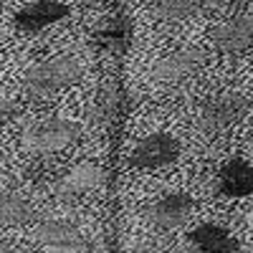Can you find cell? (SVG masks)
Returning <instances> with one entry per match:
<instances>
[{
	"mask_svg": "<svg viewBox=\"0 0 253 253\" xmlns=\"http://www.w3.org/2000/svg\"><path fill=\"white\" fill-rule=\"evenodd\" d=\"M81 63L71 56L48 58L43 63L33 66L26 76V91L31 96H51L56 91H63L81 81Z\"/></svg>",
	"mask_w": 253,
	"mask_h": 253,
	"instance_id": "6da1fadb",
	"label": "cell"
},
{
	"mask_svg": "<svg viewBox=\"0 0 253 253\" xmlns=\"http://www.w3.org/2000/svg\"><path fill=\"white\" fill-rule=\"evenodd\" d=\"M81 129L79 124L71 122V119H43L38 122L33 129L26 134V142L33 152L38 155H51V152H58V150H66L69 144H74L79 139Z\"/></svg>",
	"mask_w": 253,
	"mask_h": 253,
	"instance_id": "7a4b0ae2",
	"label": "cell"
},
{
	"mask_svg": "<svg viewBox=\"0 0 253 253\" xmlns=\"http://www.w3.org/2000/svg\"><path fill=\"white\" fill-rule=\"evenodd\" d=\"M251 101L243 94H220L215 99H210L203 104L200 109V124L205 132H223L228 126L238 124L248 114Z\"/></svg>",
	"mask_w": 253,
	"mask_h": 253,
	"instance_id": "3957f363",
	"label": "cell"
},
{
	"mask_svg": "<svg viewBox=\"0 0 253 253\" xmlns=\"http://www.w3.org/2000/svg\"><path fill=\"white\" fill-rule=\"evenodd\" d=\"M180 157V142L172 134H150L144 137L129 155V165L134 170H160V167L172 165Z\"/></svg>",
	"mask_w": 253,
	"mask_h": 253,
	"instance_id": "277c9868",
	"label": "cell"
},
{
	"mask_svg": "<svg viewBox=\"0 0 253 253\" xmlns=\"http://www.w3.org/2000/svg\"><path fill=\"white\" fill-rule=\"evenodd\" d=\"M213 46L223 53L241 56L253 46V15H236L225 20V23L215 26L210 33Z\"/></svg>",
	"mask_w": 253,
	"mask_h": 253,
	"instance_id": "5b68a950",
	"label": "cell"
},
{
	"mask_svg": "<svg viewBox=\"0 0 253 253\" xmlns=\"http://www.w3.org/2000/svg\"><path fill=\"white\" fill-rule=\"evenodd\" d=\"M203 61H205V53L200 48H180L160 58L152 69V76L165 84H177L187 76H193L203 66Z\"/></svg>",
	"mask_w": 253,
	"mask_h": 253,
	"instance_id": "8992f818",
	"label": "cell"
},
{
	"mask_svg": "<svg viewBox=\"0 0 253 253\" xmlns=\"http://www.w3.org/2000/svg\"><path fill=\"white\" fill-rule=\"evenodd\" d=\"M71 8L58 3V0H38V3H31L26 8H20L15 13V26L26 33H38L58 20L69 18Z\"/></svg>",
	"mask_w": 253,
	"mask_h": 253,
	"instance_id": "52a82bcc",
	"label": "cell"
},
{
	"mask_svg": "<svg viewBox=\"0 0 253 253\" xmlns=\"http://www.w3.org/2000/svg\"><path fill=\"white\" fill-rule=\"evenodd\" d=\"M218 193L225 198L253 195V165L241 157L228 160L218 172Z\"/></svg>",
	"mask_w": 253,
	"mask_h": 253,
	"instance_id": "ba28073f",
	"label": "cell"
},
{
	"mask_svg": "<svg viewBox=\"0 0 253 253\" xmlns=\"http://www.w3.org/2000/svg\"><path fill=\"white\" fill-rule=\"evenodd\" d=\"M38 241L46 253H81V248H84L81 233L63 220L43 223L38 228Z\"/></svg>",
	"mask_w": 253,
	"mask_h": 253,
	"instance_id": "9c48e42d",
	"label": "cell"
},
{
	"mask_svg": "<svg viewBox=\"0 0 253 253\" xmlns=\"http://www.w3.org/2000/svg\"><path fill=\"white\" fill-rule=\"evenodd\" d=\"M190 213H193V198L185 193H170L150 208V218L162 228H175L185 223Z\"/></svg>",
	"mask_w": 253,
	"mask_h": 253,
	"instance_id": "30bf717a",
	"label": "cell"
},
{
	"mask_svg": "<svg viewBox=\"0 0 253 253\" xmlns=\"http://www.w3.org/2000/svg\"><path fill=\"white\" fill-rule=\"evenodd\" d=\"M187 238L200 253H236L238 251V241L215 223H203L193 228Z\"/></svg>",
	"mask_w": 253,
	"mask_h": 253,
	"instance_id": "8fae6325",
	"label": "cell"
},
{
	"mask_svg": "<svg viewBox=\"0 0 253 253\" xmlns=\"http://www.w3.org/2000/svg\"><path fill=\"white\" fill-rule=\"evenodd\" d=\"M99 182H101V170L96 165H79L61 177L58 187L63 193H89V190L99 187Z\"/></svg>",
	"mask_w": 253,
	"mask_h": 253,
	"instance_id": "7c38bea8",
	"label": "cell"
},
{
	"mask_svg": "<svg viewBox=\"0 0 253 253\" xmlns=\"http://www.w3.org/2000/svg\"><path fill=\"white\" fill-rule=\"evenodd\" d=\"M33 218V208L18 193H0V223L23 225Z\"/></svg>",
	"mask_w": 253,
	"mask_h": 253,
	"instance_id": "4fadbf2b",
	"label": "cell"
},
{
	"mask_svg": "<svg viewBox=\"0 0 253 253\" xmlns=\"http://www.w3.org/2000/svg\"><path fill=\"white\" fill-rule=\"evenodd\" d=\"M94 41L107 51H124L126 43H129V28H126V23H122V20H114V23L99 28L94 33Z\"/></svg>",
	"mask_w": 253,
	"mask_h": 253,
	"instance_id": "5bb4252c",
	"label": "cell"
},
{
	"mask_svg": "<svg viewBox=\"0 0 253 253\" xmlns=\"http://www.w3.org/2000/svg\"><path fill=\"white\" fill-rule=\"evenodd\" d=\"M205 0H157L155 3V13L165 20H180L187 18L203 8Z\"/></svg>",
	"mask_w": 253,
	"mask_h": 253,
	"instance_id": "9a60e30c",
	"label": "cell"
},
{
	"mask_svg": "<svg viewBox=\"0 0 253 253\" xmlns=\"http://www.w3.org/2000/svg\"><path fill=\"white\" fill-rule=\"evenodd\" d=\"M117 109H119V94L114 86H107L101 89V94L96 96V104H94V122L99 126H107L114 122L117 117Z\"/></svg>",
	"mask_w": 253,
	"mask_h": 253,
	"instance_id": "2e32d148",
	"label": "cell"
},
{
	"mask_svg": "<svg viewBox=\"0 0 253 253\" xmlns=\"http://www.w3.org/2000/svg\"><path fill=\"white\" fill-rule=\"evenodd\" d=\"M15 112H18V107H15L13 101H8V99H0V126L8 124V122L15 117Z\"/></svg>",
	"mask_w": 253,
	"mask_h": 253,
	"instance_id": "e0dca14e",
	"label": "cell"
},
{
	"mask_svg": "<svg viewBox=\"0 0 253 253\" xmlns=\"http://www.w3.org/2000/svg\"><path fill=\"white\" fill-rule=\"evenodd\" d=\"M81 3H86V5H104V3H109V0H81Z\"/></svg>",
	"mask_w": 253,
	"mask_h": 253,
	"instance_id": "ac0fdd59",
	"label": "cell"
},
{
	"mask_svg": "<svg viewBox=\"0 0 253 253\" xmlns=\"http://www.w3.org/2000/svg\"><path fill=\"white\" fill-rule=\"evenodd\" d=\"M112 253H124V251H112Z\"/></svg>",
	"mask_w": 253,
	"mask_h": 253,
	"instance_id": "d6986e66",
	"label": "cell"
}]
</instances>
